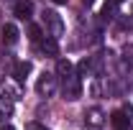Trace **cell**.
Instances as JSON below:
<instances>
[{
    "label": "cell",
    "instance_id": "obj_19",
    "mask_svg": "<svg viewBox=\"0 0 133 130\" xmlns=\"http://www.w3.org/2000/svg\"><path fill=\"white\" fill-rule=\"evenodd\" d=\"M84 5H95V0H82Z\"/></svg>",
    "mask_w": 133,
    "mask_h": 130
},
{
    "label": "cell",
    "instance_id": "obj_10",
    "mask_svg": "<svg viewBox=\"0 0 133 130\" xmlns=\"http://www.w3.org/2000/svg\"><path fill=\"white\" fill-rule=\"evenodd\" d=\"M56 74H59V79L72 77V74H74V64H72L69 59H59V61H56Z\"/></svg>",
    "mask_w": 133,
    "mask_h": 130
},
{
    "label": "cell",
    "instance_id": "obj_8",
    "mask_svg": "<svg viewBox=\"0 0 133 130\" xmlns=\"http://www.w3.org/2000/svg\"><path fill=\"white\" fill-rule=\"evenodd\" d=\"M38 51H41V54H49V56H56V54H59V46H56V38H54V36H49V38L38 41Z\"/></svg>",
    "mask_w": 133,
    "mask_h": 130
},
{
    "label": "cell",
    "instance_id": "obj_1",
    "mask_svg": "<svg viewBox=\"0 0 133 130\" xmlns=\"http://www.w3.org/2000/svg\"><path fill=\"white\" fill-rule=\"evenodd\" d=\"M56 74H49V71H44L41 77H38V82H36V92L41 95V97H51L54 92H56Z\"/></svg>",
    "mask_w": 133,
    "mask_h": 130
},
{
    "label": "cell",
    "instance_id": "obj_18",
    "mask_svg": "<svg viewBox=\"0 0 133 130\" xmlns=\"http://www.w3.org/2000/svg\"><path fill=\"white\" fill-rule=\"evenodd\" d=\"M51 3H56V5H66V0H51Z\"/></svg>",
    "mask_w": 133,
    "mask_h": 130
},
{
    "label": "cell",
    "instance_id": "obj_20",
    "mask_svg": "<svg viewBox=\"0 0 133 130\" xmlns=\"http://www.w3.org/2000/svg\"><path fill=\"white\" fill-rule=\"evenodd\" d=\"M115 3H120V0H115Z\"/></svg>",
    "mask_w": 133,
    "mask_h": 130
},
{
    "label": "cell",
    "instance_id": "obj_15",
    "mask_svg": "<svg viewBox=\"0 0 133 130\" xmlns=\"http://www.w3.org/2000/svg\"><path fill=\"white\" fill-rule=\"evenodd\" d=\"M123 61L128 66H133V46H125V49H123Z\"/></svg>",
    "mask_w": 133,
    "mask_h": 130
},
{
    "label": "cell",
    "instance_id": "obj_3",
    "mask_svg": "<svg viewBox=\"0 0 133 130\" xmlns=\"http://www.w3.org/2000/svg\"><path fill=\"white\" fill-rule=\"evenodd\" d=\"M64 82V99H77L79 95H82V87H79V77L77 74H72V77H66V79H62Z\"/></svg>",
    "mask_w": 133,
    "mask_h": 130
},
{
    "label": "cell",
    "instance_id": "obj_17",
    "mask_svg": "<svg viewBox=\"0 0 133 130\" xmlns=\"http://www.w3.org/2000/svg\"><path fill=\"white\" fill-rule=\"evenodd\" d=\"M0 130H16L13 125H0Z\"/></svg>",
    "mask_w": 133,
    "mask_h": 130
},
{
    "label": "cell",
    "instance_id": "obj_2",
    "mask_svg": "<svg viewBox=\"0 0 133 130\" xmlns=\"http://www.w3.org/2000/svg\"><path fill=\"white\" fill-rule=\"evenodd\" d=\"M44 26H46V36H62L64 31V23H62V18L59 13H54V10H44Z\"/></svg>",
    "mask_w": 133,
    "mask_h": 130
},
{
    "label": "cell",
    "instance_id": "obj_9",
    "mask_svg": "<svg viewBox=\"0 0 133 130\" xmlns=\"http://www.w3.org/2000/svg\"><path fill=\"white\" fill-rule=\"evenodd\" d=\"M18 36H21V31H18L13 23H5V26H3V41H5V44H10V46L18 44Z\"/></svg>",
    "mask_w": 133,
    "mask_h": 130
},
{
    "label": "cell",
    "instance_id": "obj_11",
    "mask_svg": "<svg viewBox=\"0 0 133 130\" xmlns=\"http://www.w3.org/2000/svg\"><path fill=\"white\" fill-rule=\"evenodd\" d=\"M95 69H92V61L90 59H82L79 64H77V77H87V74H92Z\"/></svg>",
    "mask_w": 133,
    "mask_h": 130
},
{
    "label": "cell",
    "instance_id": "obj_7",
    "mask_svg": "<svg viewBox=\"0 0 133 130\" xmlns=\"http://www.w3.org/2000/svg\"><path fill=\"white\" fill-rule=\"evenodd\" d=\"M31 71H33V64H31V61H18V64L13 66V77H16V82H21V84L26 82V77H28Z\"/></svg>",
    "mask_w": 133,
    "mask_h": 130
},
{
    "label": "cell",
    "instance_id": "obj_16",
    "mask_svg": "<svg viewBox=\"0 0 133 130\" xmlns=\"http://www.w3.org/2000/svg\"><path fill=\"white\" fill-rule=\"evenodd\" d=\"M26 130H46V128H44V125H38V122H28Z\"/></svg>",
    "mask_w": 133,
    "mask_h": 130
},
{
    "label": "cell",
    "instance_id": "obj_4",
    "mask_svg": "<svg viewBox=\"0 0 133 130\" xmlns=\"http://www.w3.org/2000/svg\"><path fill=\"white\" fill-rule=\"evenodd\" d=\"M84 122H87V128H102L105 125V112L100 110V107H92V110H87L84 112Z\"/></svg>",
    "mask_w": 133,
    "mask_h": 130
},
{
    "label": "cell",
    "instance_id": "obj_14",
    "mask_svg": "<svg viewBox=\"0 0 133 130\" xmlns=\"http://www.w3.org/2000/svg\"><path fill=\"white\" fill-rule=\"evenodd\" d=\"M10 112H13V105L5 102V99H0V122H3L5 117H10Z\"/></svg>",
    "mask_w": 133,
    "mask_h": 130
},
{
    "label": "cell",
    "instance_id": "obj_12",
    "mask_svg": "<svg viewBox=\"0 0 133 130\" xmlns=\"http://www.w3.org/2000/svg\"><path fill=\"white\" fill-rule=\"evenodd\" d=\"M28 38H31L33 44H38V41L44 38V31H41V26H36V23H31V26H28Z\"/></svg>",
    "mask_w": 133,
    "mask_h": 130
},
{
    "label": "cell",
    "instance_id": "obj_6",
    "mask_svg": "<svg viewBox=\"0 0 133 130\" xmlns=\"http://www.w3.org/2000/svg\"><path fill=\"white\" fill-rule=\"evenodd\" d=\"M110 125H113L115 130H128V125H131L128 112H125V110H115V112L110 115Z\"/></svg>",
    "mask_w": 133,
    "mask_h": 130
},
{
    "label": "cell",
    "instance_id": "obj_5",
    "mask_svg": "<svg viewBox=\"0 0 133 130\" xmlns=\"http://www.w3.org/2000/svg\"><path fill=\"white\" fill-rule=\"evenodd\" d=\"M13 16L21 18V20H31L33 3H31V0H16V5H13Z\"/></svg>",
    "mask_w": 133,
    "mask_h": 130
},
{
    "label": "cell",
    "instance_id": "obj_13",
    "mask_svg": "<svg viewBox=\"0 0 133 130\" xmlns=\"http://www.w3.org/2000/svg\"><path fill=\"white\" fill-rule=\"evenodd\" d=\"M115 13H118V3H115V0L105 3V8H102V18H115Z\"/></svg>",
    "mask_w": 133,
    "mask_h": 130
}]
</instances>
